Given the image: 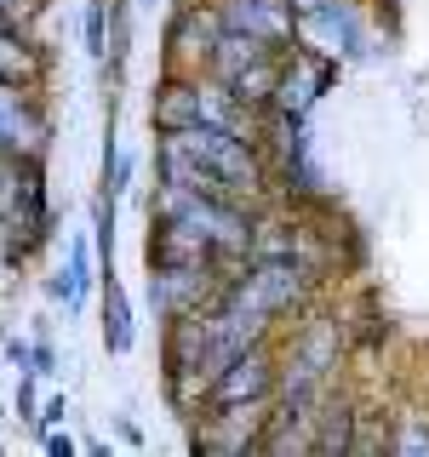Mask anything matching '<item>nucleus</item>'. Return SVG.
I'll return each instance as SVG.
<instances>
[{"label": "nucleus", "instance_id": "nucleus-1", "mask_svg": "<svg viewBox=\"0 0 429 457\" xmlns=\"http://www.w3.org/2000/svg\"><path fill=\"white\" fill-rule=\"evenodd\" d=\"M257 212H264V206L195 195V189H178V183L155 178L143 263H229V269H235L240 257H252Z\"/></svg>", "mask_w": 429, "mask_h": 457}, {"label": "nucleus", "instance_id": "nucleus-2", "mask_svg": "<svg viewBox=\"0 0 429 457\" xmlns=\"http://www.w3.org/2000/svg\"><path fill=\"white\" fill-rule=\"evenodd\" d=\"M155 178L178 183L195 195H218V200H247V206H269V161L264 143L218 132V126H183V132H155Z\"/></svg>", "mask_w": 429, "mask_h": 457}, {"label": "nucleus", "instance_id": "nucleus-3", "mask_svg": "<svg viewBox=\"0 0 429 457\" xmlns=\"http://www.w3.org/2000/svg\"><path fill=\"white\" fill-rule=\"evenodd\" d=\"M349 349H355L349 320L321 297L275 337V361H281L275 400H321L326 389H338L349 378Z\"/></svg>", "mask_w": 429, "mask_h": 457}, {"label": "nucleus", "instance_id": "nucleus-4", "mask_svg": "<svg viewBox=\"0 0 429 457\" xmlns=\"http://www.w3.org/2000/svg\"><path fill=\"white\" fill-rule=\"evenodd\" d=\"M149 126L155 132H183V126H218V132L257 137L264 132V109L240 104L229 86H218L206 69H161L149 92Z\"/></svg>", "mask_w": 429, "mask_h": 457}, {"label": "nucleus", "instance_id": "nucleus-5", "mask_svg": "<svg viewBox=\"0 0 429 457\" xmlns=\"http://www.w3.org/2000/svg\"><path fill=\"white\" fill-rule=\"evenodd\" d=\"M292 46H304L315 57H326V63H361L372 57L378 46V35H372V12L366 0H321V6L298 12V35Z\"/></svg>", "mask_w": 429, "mask_h": 457}, {"label": "nucleus", "instance_id": "nucleus-6", "mask_svg": "<svg viewBox=\"0 0 429 457\" xmlns=\"http://www.w3.org/2000/svg\"><path fill=\"white\" fill-rule=\"evenodd\" d=\"M206 75L218 86H229L240 104L269 109V97H275V75H281V46H264V40H252V35H229V29H223V40L206 57Z\"/></svg>", "mask_w": 429, "mask_h": 457}, {"label": "nucleus", "instance_id": "nucleus-7", "mask_svg": "<svg viewBox=\"0 0 429 457\" xmlns=\"http://www.w3.org/2000/svg\"><path fill=\"white\" fill-rule=\"evenodd\" d=\"M149 269V309L155 320H183L206 314L229 286V263H143Z\"/></svg>", "mask_w": 429, "mask_h": 457}, {"label": "nucleus", "instance_id": "nucleus-8", "mask_svg": "<svg viewBox=\"0 0 429 457\" xmlns=\"http://www.w3.org/2000/svg\"><path fill=\"white\" fill-rule=\"evenodd\" d=\"M275 400H247V406H206L189 418V457H247L269 428Z\"/></svg>", "mask_w": 429, "mask_h": 457}, {"label": "nucleus", "instance_id": "nucleus-9", "mask_svg": "<svg viewBox=\"0 0 429 457\" xmlns=\"http://www.w3.org/2000/svg\"><path fill=\"white\" fill-rule=\"evenodd\" d=\"M0 154H18V161L52 154V104L40 86L0 80Z\"/></svg>", "mask_w": 429, "mask_h": 457}, {"label": "nucleus", "instance_id": "nucleus-10", "mask_svg": "<svg viewBox=\"0 0 429 457\" xmlns=\"http://www.w3.org/2000/svg\"><path fill=\"white\" fill-rule=\"evenodd\" d=\"M218 40H223V18L212 0H178L161 29V69H206Z\"/></svg>", "mask_w": 429, "mask_h": 457}, {"label": "nucleus", "instance_id": "nucleus-11", "mask_svg": "<svg viewBox=\"0 0 429 457\" xmlns=\"http://www.w3.org/2000/svg\"><path fill=\"white\" fill-rule=\"evenodd\" d=\"M332 80H338V63H326V57H315V52H304V46H286V52H281V75H275V97H269V109H275V114H292V120H309L315 104L332 92Z\"/></svg>", "mask_w": 429, "mask_h": 457}, {"label": "nucleus", "instance_id": "nucleus-12", "mask_svg": "<svg viewBox=\"0 0 429 457\" xmlns=\"http://www.w3.org/2000/svg\"><path fill=\"white\" fill-rule=\"evenodd\" d=\"M275 383H281V361H275V337L269 343H252L229 361L206 389V406H247V400H275Z\"/></svg>", "mask_w": 429, "mask_h": 457}, {"label": "nucleus", "instance_id": "nucleus-13", "mask_svg": "<svg viewBox=\"0 0 429 457\" xmlns=\"http://www.w3.org/2000/svg\"><path fill=\"white\" fill-rule=\"evenodd\" d=\"M218 6V18L229 35H252V40H264V46H292V35H298V12L286 6V0H212Z\"/></svg>", "mask_w": 429, "mask_h": 457}, {"label": "nucleus", "instance_id": "nucleus-14", "mask_svg": "<svg viewBox=\"0 0 429 457\" xmlns=\"http://www.w3.org/2000/svg\"><path fill=\"white\" fill-rule=\"evenodd\" d=\"M97 309H104V354L126 361L138 349V309H132V292L114 275V263H104V275H97Z\"/></svg>", "mask_w": 429, "mask_h": 457}, {"label": "nucleus", "instance_id": "nucleus-15", "mask_svg": "<svg viewBox=\"0 0 429 457\" xmlns=\"http://www.w3.org/2000/svg\"><path fill=\"white\" fill-rule=\"evenodd\" d=\"M52 75V57L29 29L0 23V80H18V86H46Z\"/></svg>", "mask_w": 429, "mask_h": 457}, {"label": "nucleus", "instance_id": "nucleus-16", "mask_svg": "<svg viewBox=\"0 0 429 457\" xmlns=\"http://www.w3.org/2000/svg\"><path fill=\"white\" fill-rule=\"evenodd\" d=\"M390 457H429V411L400 406L390 418Z\"/></svg>", "mask_w": 429, "mask_h": 457}, {"label": "nucleus", "instance_id": "nucleus-17", "mask_svg": "<svg viewBox=\"0 0 429 457\" xmlns=\"http://www.w3.org/2000/svg\"><path fill=\"white\" fill-rule=\"evenodd\" d=\"M80 46H86L92 63L109 57V0H86L80 6Z\"/></svg>", "mask_w": 429, "mask_h": 457}, {"label": "nucleus", "instance_id": "nucleus-18", "mask_svg": "<svg viewBox=\"0 0 429 457\" xmlns=\"http://www.w3.org/2000/svg\"><path fill=\"white\" fill-rule=\"evenodd\" d=\"M46 6H52V0H0V23H12V29H35L40 18H46Z\"/></svg>", "mask_w": 429, "mask_h": 457}, {"label": "nucleus", "instance_id": "nucleus-19", "mask_svg": "<svg viewBox=\"0 0 429 457\" xmlns=\"http://www.w3.org/2000/svg\"><path fill=\"white\" fill-rule=\"evenodd\" d=\"M69 423V400L63 395H52L46 406H40V423H35V435H46V428H63Z\"/></svg>", "mask_w": 429, "mask_h": 457}, {"label": "nucleus", "instance_id": "nucleus-20", "mask_svg": "<svg viewBox=\"0 0 429 457\" xmlns=\"http://www.w3.org/2000/svg\"><path fill=\"white\" fill-rule=\"evenodd\" d=\"M46 457H80V446H75V435H69V428H46Z\"/></svg>", "mask_w": 429, "mask_h": 457}, {"label": "nucleus", "instance_id": "nucleus-21", "mask_svg": "<svg viewBox=\"0 0 429 457\" xmlns=\"http://www.w3.org/2000/svg\"><path fill=\"white\" fill-rule=\"evenodd\" d=\"M29 354H35V378H57V354H52V343H46V337L29 343Z\"/></svg>", "mask_w": 429, "mask_h": 457}, {"label": "nucleus", "instance_id": "nucleus-22", "mask_svg": "<svg viewBox=\"0 0 429 457\" xmlns=\"http://www.w3.org/2000/svg\"><path fill=\"white\" fill-rule=\"evenodd\" d=\"M114 428H121V440H126V446H143V428H138L132 418H121V423H114Z\"/></svg>", "mask_w": 429, "mask_h": 457}, {"label": "nucleus", "instance_id": "nucleus-23", "mask_svg": "<svg viewBox=\"0 0 429 457\" xmlns=\"http://www.w3.org/2000/svg\"><path fill=\"white\" fill-rule=\"evenodd\" d=\"M86 457H114V446H109V440H97V446H86Z\"/></svg>", "mask_w": 429, "mask_h": 457}, {"label": "nucleus", "instance_id": "nucleus-24", "mask_svg": "<svg viewBox=\"0 0 429 457\" xmlns=\"http://www.w3.org/2000/svg\"><path fill=\"white\" fill-rule=\"evenodd\" d=\"M132 12H155V0H132Z\"/></svg>", "mask_w": 429, "mask_h": 457}]
</instances>
